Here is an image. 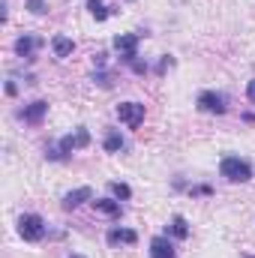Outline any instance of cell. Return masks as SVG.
<instances>
[{
    "label": "cell",
    "instance_id": "11",
    "mask_svg": "<svg viewBox=\"0 0 255 258\" xmlns=\"http://www.w3.org/2000/svg\"><path fill=\"white\" fill-rule=\"evenodd\" d=\"M93 210L96 213H105L111 219H120V201H114V198H96L93 201Z\"/></svg>",
    "mask_w": 255,
    "mask_h": 258
},
{
    "label": "cell",
    "instance_id": "12",
    "mask_svg": "<svg viewBox=\"0 0 255 258\" xmlns=\"http://www.w3.org/2000/svg\"><path fill=\"white\" fill-rule=\"evenodd\" d=\"M135 240H138V234H135L132 228H111V231H108V243H111V246H120V243L132 246Z\"/></svg>",
    "mask_w": 255,
    "mask_h": 258
},
{
    "label": "cell",
    "instance_id": "2",
    "mask_svg": "<svg viewBox=\"0 0 255 258\" xmlns=\"http://www.w3.org/2000/svg\"><path fill=\"white\" fill-rule=\"evenodd\" d=\"M18 234L27 240V243H39L45 237V219L39 213H24L18 216Z\"/></svg>",
    "mask_w": 255,
    "mask_h": 258
},
{
    "label": "cell",
    "instance_id": "3",
    "mask_svg": "<svg viewBox=\"0 0 255 258\" xmlns=\"http://www.w3.org/2000/svg\"><path fill=\"white\" fill-rule=\"evenodd\" d=\"M117 120L129 129H138L144 123V105L141 102H120L117 105Z\"/></svg>",
    "mask_w": 255,
    "mask_h": 258
},
{
    "label": "cell",
    "instance_id": "7",
    "mask_svg": "<svg viewBox=\"0 0 255 258\" xmlns=\"http://www.w3.org/2000/svg\"><path fill=\"white\" fill-rule=\"evenodd\" d=\"M84 201H93V189H90V186H78V189L66 192L63 195V210H75V207L84 204Z\"/></svg>",
    "mask_w": 255,
    "mask_h": 258
},
{
    "label": "cell",
    "instance_id": "24",
    "mask_svg": "<svg viewBox=\"0 0 255 258\" xmlns=\"http://www.w3.org/2000/svg\"><path fill=\"white\" fill-rule=\"evenodd\" d=\"M6 93H9V96H15V93H18V84H15V81H9V84H6Z\"/></svg>",
    "mask_w": 255,
    "mask_h": 258
},
{
    "label": "cell",
    "instance_id": "15",
    "mask_svg": "<svg viewBox=\"0 0 255 258\" xmlns=\"http://www.w3.org/2000/svg\"><path fill=\"white\" fill-rule=\"evenodd\" d=\"M87 9H90V15H93L96 21H105V18L111 15V9H108L102 0H87Z\"/></svg>",
    "mask_w": 255,
    "mask_h": 258
},
{
    "label": "cell",
    "instance_id": "18",
    "mask_svg": "<svg viewBox=\"0 0 255 258\" xmlns=\"http://www.w3.org/2000/svg\"><path fill=\"white\" fill-rule=\"evenodd\" d=\"M75 144H78V150L90 144V132H87L84 126H78V129H75Z\"/></svg>",
    "mask_w": 255,
    "mask_h": 258
},
{
    "label": "cell",
    "instance_id": "4",
    "mask_svg": "<svg viewBox=\"0 0 255 258\" xmlns=\"http://www.w3.org/2000/svg\"><path fill=\"white\" fill-rule=\"evenodd\" d=\"M198 108L207 114H225V96L216 90H201L198 93Z\"/></svg>",
    "mask_w": 255,
    "mask_h": 258
},
{
    "label": "cell",
    "instance_id": "16",
    "mask_svg": "<svg viewBox=\"0 0 255 258\" xmlns=\"http://www.w3.org/2000/svg\"><path fill=\"white\" fill-rule=\"evenodd\" d=\"M111 195H114L117 201H129V198H132V189H129L126 183H120V180H114V183H111Z\"/></svg>",
    "mask_w": 255,
    "mask_h": 258
},
{
    "label": "cell",
    "instance_id": "17",
    "mask_svg": "<svg viewBox=\"0 0 255 258\" xmlns=\"http://www.w3.org/2000/svg\"><path fill=\"white\" fill-rule=\"evenodd\" d=\"M27 9H30L33 15H45V12H48V3H45V0H27Z\"/></svg>",
    "mask_w": 255,
    "mask_h": 258
},
{
    "label": "cell",
    "instance_id": "1",
    "mask_svg": "<svg viewBox=\"0 0 255 258\" xmlns=\"http://www.w3.org/2000/svg\"><path fill=\"white\" fill-rule=\"evenodd\" d=\"M219 174L231 183H246V180H252V165L240 156H225L219 162Z\"/></svg>",
    "mask_w": 255,
    "mask_h": 258
},
{
    "label": "cell",
    "instance_id": "25",
    "mask_svg": "<svg viewBox=\"0 0 255 258\" xmlns=\"http://www.w3.org/2000/svg\"><path fill=\"white\" fill-rule=\"evenodd\" d=\"M72 258H84V255H72Z\"/></svg>",
    "mask_w": 255,
    "mask_h": 258
},
{
    "label": "cell",
    "instance_id": "21",
    "mask_svg": "<svg viewBox=\"0 0 255 258\" xmlns=\"http://www.w3.org/2000/svg\"><path fill=\"white\" fill-rule=\"evenodd\" d=\"M132 72H138V75H144V72H147V63H141V60H132Z\"/></svg>",
    "mask_w": 255,
    "mask_h": 258
},
{
    "label": "cell",
    "instance_id": "5",
    "mask_svg": "<svg viewBox=\"0 0 255 258\" xmlns=\"http://www.w3.org/2000/svg\"><path fill=\"white\" fill-rule=\"evenodd\" d=\"M114 48L120 51L123 63H132V60L138 57V36H135V33H120V36H114Z\"/></svg>",
    "mask_w": 255,
    "mask_h": 258
},
{
    "label": "cell",
    "instance_id": "8",
    "mask_svg": "<svg viewBox=\"0 0 255 258\" xmlns=\"http://www.w3.org/2000/svg\"><path fill=\"white\" fill-rule=\"evenodd\" d=\"M150 258H174V246H171V240L165 234L150 240Z\"/></svg>",
    "mask_w": 255,
    "mask_h": 258
},
{
    "label": "cell",
    "instance_id": "20",
    "mask_svg": "<svg viewBox=\"0 0 255 258\" xmlns=\"http://www.w3.org/2000/svg\"><path fill=\"white\" fill-rule=\"evenodd\" d=\"M192 195H213V186H192Z\"/></svg>",
    "mask_w": 255,
    "mask_h": 258
},
{
    "label": "cell",
    "instance_id": "13",
    "mask_svg": "<svg viewBox=\"0 0 255 258\" xmlns=\"http://www.w3.org/2000/svg\"><path fill=\"white\" fill-rule=\"evenodd\" d=\"M102 147H105L108 153H117V150H123V135H120V129H111V132L105 135Z\"/></svg>",
    "mask_w": 255,
    "mask_h": 258
},
{
    "label": "cell",
    "instance_id": "14",
    "mask_svg": "<svg viewBox=\"0 0 255 258\" xmlns=\"http://www.w3.org/2000/svg\"><path fill=\"white\" fill-rule=\"evenodd\" d=\"M168 231H171V234H174L177 240H186V237H189V222H186L183 216H174V219H171V228H168Z\"/></svg>",
    "mask_w": 255,
    "mask_h": 258
},
{
    "label": "cell",
    "instance_id": "22",
    "mask_svg": "<svg viewBox=\"0 0 255 258\" xmlns=\"http://www.w3.org/2000/svg\"><path fill=\"white\" fill-rule=\"evenodd\" d=\"M168 66H171V57H162V60H159V66H156V72H165Z\"/></svg>",
    "mask_w": 255,
    "mask_h": 258
},
{
    "label": "cell",
    "instance_id": "23",
    "mask_svg": "<svg viewBox=\"0 0 255 258\" xmlns=\"http://www.w3.org/2000/svg\"><path fill=\"white\" fill-rule=\"evenodd\" d=\"M246 96H249V99L255 102V78L249 81V84H246Z\"/></svg>",
    "mask_w": 255,
    "mask_h": 258
},
{
    "label": "cell",
    "instance_id": "6",
    "mask_svg": "<svg viewBox=\"0 0 255 258\" xmlns=\"http://www.w3.org/2000/svg\"><path fill=\"white\" fill-rule=\"evenodd\" d=\"M36 48H42V39H39V36H27V33H24V36L15 39V54L24 57V60H33V51H36Z\"/></svg>",
    "mask_w": 255,
    "mask_h": 258
},
{
    "label": "cell",
    "instance_id": "10",
    "mask_svg": "<svg viewBox=\"0 0 255 258\" xmlns=\"http://www.w3.org/2000/svg\"><path fill=\"white\" fill-rule=\"evenodd\" d=\"M51 51H54V57H72V51H75V42L69 39V36H63V33H57L54 39H51Z\"/></svg>",
    "mask_w": 255,
    "mask_h": 258
},
{
    "label": "cell",
    "instance_id": "9",
    "mask_svg": "<svg viewBox=\"0 0 255 258\" xmlns=\"http://www.w3.org/2000/svg\"><path fill=\"white\" fill-rule=\"evenodd\" d=\"M45 111H48V102H45V99H36V102H30V105L24 108V120L36 126V123H42Z\"/></svg>",
    "mask_w": 255,
    "mask_h": 258
},
{
    "label": "cell",
    "instance_id": "19",
    "mask_svg": "<svg viewBox=\"0 0 255 258\" xmlns=\"http://www.w3.org/2000/svg\"><path fill=\"white\" fill-rule=\"evenodd\" d=\"M93 81H96L99 87H111V81H108V75H105V72H96V75H93Z\"/></svg>",
    "mask_w": 255,
    "mask_h": 258
}]
</instances>
